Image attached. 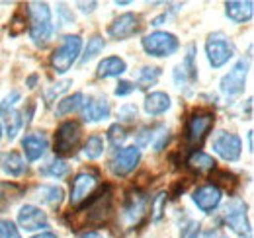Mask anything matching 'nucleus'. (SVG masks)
I'll list each match as a JSON object with an SVG mask.
<instances>
[{
    "mask_svg": "<svg viewBox=\"0 0 254 238\" xmlns=\"http://www.w3.org/2000/svg\"><path fill=\"white\" fill-rule=\"evenodd\" d=\"M28 16H30V35L37 47H43L49 43L53 35L51 24V10L45 2H30L28 4Z\"/></svg>",
    "mask_w": 254,
    "mask_h": 238,
    "instance_id": "nucleus-1",
    "label": "nucleus"
},
{
    "mask_svg": "<svg viewBox=\"0 0 254 238\" xmlns=\"http://www.w3.org/2000/svg\"><path fill=\"white\" fill-rule=\"evenodd\" d=\"M80 49H82V37L80 35H64L61 45L51 55L53 70L57 74H64L66 70H70V66L74 64V60L80 55Z\"/></svg>",
    "mask_w": 254,
    "mask_h": 238,
    "instance_id": "nucleus-2",
    "label": "nucleus"
},
{
    "mask_svg": "<svg viewBox=\"0 0 254 238\" xmlns=\"http://www.w3.org/2000/svg\"><path fill=\"white\" fill-rule=\"evenodd\" d=\"M205 53H207V60H209V64L213 68H221L223 64H227L229 60L233 59L235 45L225 33L215 31L205 41Z\"/></svg>",
    "mask_w": 254,
    "mask_h": 238,
    "instance_id": "nucleus-3",
    "label": "nucleus"
},
{
    "mask_svg": "<svg viewBox=\"0 0 254 238\" xmlns=\"http://www.w3.org/2000/svg\"><path fill=\"white\" fill-rule=\"evenodd\" d=\"M141 45L147 55L151 57H170L178 51L180 43L174 33L168 31H153L141 39Z\"/></svg>",
    "mask_w": 254,
    "mask_h": 238,
    "instance_id": "nucleus-4",
    "label": "nucleus"
},
{
    "mask_svg": "<svg viewBox=\"0 0 254 238\" xmlns=\"http://www.w3.org/2000/svg\"><path fill=\"white\" fill-rule=\"evenodd\" d=\"M227 227L237 235V237H249L251 235V223L247 217V205L243 199H231L225 211H223Z\"/></svg>",
    "mask_w": 254,
    "mask_h": 238,
    "instance_id": "nucleus-5",
    "label": "nucleus"
},
{
    "mask_svg": "<svg viewBox=\"0 0 254 238\" xmlns=\"http://www.w3.org/2000/svg\"><path fill=\"white\" fill-rule=\"evenodd\" d=\"M80 143V127L74 121H64L57 129L55 135V154L57 156H70L76 152V147Z\"/></svg>",
    "mask_w": 254,
    "mask_h": 238,
    "instance_id": "nucleus-6",
    "label": "nucleus"
},
{
    "mask_svg": "<svg viewBox=\"0 0 254 238\" xmlns=\"http://www.w3.org/2000/svg\"><path fill=\"white\" fill-rule=\"evenodd\" d=\"M215 123V116L209 112H195L191 114L186 123V141L190 145H197L205 139V135L211 131Z\"/></svg>",
    "mask_w": 254,
    "mask_h": 238,
    "instance_id": "nucleus-7",
    "label": "nucleus"
},
{
    "mask_svg": "<svg viewBox=\"0 0 254 238\" xmlns=\"http://www.w3.org/2000/svg\"><path fill=\"white\" fill-rule=\"evenodd\" d=\"M247 74H249V64H247V60H239V62L221 78V82H219L221 92L225 96H229V98L243 94V92H245V86H247Z\"/></svg>",
    "mask_w": 254,
    "mask_h": 238,
    "instance_id": "nucleus-8",
    "label": "nucleus"
},
{
    "mask_svg": "<svg viewBox=\"0 0 254 238\" xmlns=\"http://www.w3.org/2000/svg\"><path fill=\"white\" fill-rule=\"evenodd\" d=\"M213 150L221 156L227 162H235L241 158L243 152V141L239 135L235 133H227V131H219L213 139Z\"/></svg>",
    "mask_w": 254,
    "mask_h": 238,
    "instance_id": "nucleus-9",
    "label": "nucleus"
},
{
    "mask_svg": "<svg viewBox=\"0 0 254 238\" xmlns=\"http://www.w3.org/2000/svg\"><path fill=\"white\" fill-rule=\"evenodd\" d=\"M223 197L221 187L217 183H205V185H199L197 189H193L191 193V201L195 203V207L203 213H213L215 209L219 207Z\"/></svg>",
    "mask_w": 254,
    "mask_h": 238,
    "instance_id": "nucleus-10",
    "label": "nucleus"
},
{
    "mask_svg": "<svg viewBox=\"0 0 254 238\" xmlns=\"http://www.w3.org/2000/svg\"><path fill=\"white\" fill-rule=\"evenodd\" d=\"M96 183H98V174L96 172H80L76 174L72 183H70V203L72 205H80L84 201H88V195L94 191Z\"/></svg>",
    "mask_w": 254,
    "mask_h": 238,
    "instance_id": "nucleus-11",
    "label": "nucleus"
},
{
    "mask_svg": "<svg viewBox=\"0 0 254 238\" xmlns=\"http://www.w3.org/2000/svg\"><path fill=\"white\" fill-rule=\"evenodd\" d=\"M139 160H141V149H137L133 145V147H124V149L118 150L116 156L112 158V164L110 166H112V172L116 176L124 178V176L131 174L137 168Z\"/></svg>",
    "mask_w": 254,
    "mask_h": 238,
    "instance_id": "nucleus-12",
    "label": "nucleus"
},
{
    "mask_svg": "<svg viewBox=\"0 0 254 238\" xmlns=\"http://www.w3.org/2000/svg\"><path fill=\"white\" fill-rule=\"evenodd\" d=\"M18 225H20V229H24L28 233L49 229V221H47L45 211H41L35 205H24L18 211Z\"/></svg>",
    "mask_w": 254,
    "mask_h": 238,
    "instance_id": "nucleus-13",
    "label": "nucleus"
},
{
    "mask_svg": "<svg viewBox=\"0 0 254 238\" xmlns=\"http://www.w3.org/2000/svg\"><path fill=\"white\" fill-rule=\"evenodd\" d=\"M147 195L139 189H133L129 191L126 197V207H124V213H126V219L129 225H139L145 215H147Z\"/></svg>",
    "mask_w": 254,
    "mask_h": 238,
    "instance_id": "nucleus-14",
    "label": "nucleus"
},
{
    "mask_svg": "<svg viewBox=\"0 0 254 238\" xmlns=\"http://www.w3.org/2000/svg\"><path fill=\"white\" fill-rule=\"evenodd\" d=\"M139 28H141L139 16L133 14V12H127V14L118 16V18L110 24L108 33H110V37H114V39H127V37L135 35V33L139 31Z\"/></svg>",
    "mask_w": 254,
    "mask_h": 238,
    "instance_id": "nucleus-15",
    "label": "nucleus"
},
{
    "mask_svg": "<svg viewBox=\"0 0 254 238\" xmlns=\"http://www.w3.org/2000/svg\"><path fill=\"white\" fill-rule=\"evenodd\" d=\"M86 211H88V221L90 223H104L110 213H112V195H110V189H104L94 195L88 203H86Z\"/></svg>",
    "mask_w": 254,
    "mask_h": 238,
    "instance_id": "nucleus-16",
    "label": "nucleus"
},
{
    "mask_svg": "<svg viewBox=\"0 0 254 238\" xmlns=\"http://www.w3.org/2000/svg\"><path fill=\"white\" fill-rule=\"evenodd\" d=\"M110 102L106 96H96V98H88L84 104H82V119L84 121H104V119L110 118Z\"/></svg>",
    "mask_w": 254,
    "mask_h": 238,
    "instance_id": "nucleus-17",
    "label": "nucleus"
},
{
    "mask_svg": "<svg viewBox=\"0 0 254 238\" xmlns=\"http://www.w3.org/2000/svg\"><path fill=\"white\" fill-rule=\"evenodd\" d=\"M22 149H24V154L30 162H35L39 160L47 149H49V141L45 137V133L41 131H35V133H28L24 139H22Z\"/></svg>",
    "mask_w": 254,
    "mask_h": 238,
    "instance_id": "nucleus-18",
    "label": "nucleus"
},
{
    "mask_svg": "<svg viewBox=\"0 0 254 238\" xmlns=\"http://www.w3.org/2000/svg\"><path fill=\"white\" fill-rule=\"evenodd\" d=\"M143 108L149 116H162L170 110V96L164 92H151V94H147Z\"/></svg>",
    "mask_w": 254,
    "mask_h": 238,
    "instance_id": "nucleus-19",
    "label": "nucleus"
},
{
    "mask_svg": "<svg viewBox=\"0 0 254 238\" xmlns=\"http://www.w3.org/2000/svg\"><path fill=\"white\" fill-rule=\"evenodd\" d=\"M225 8H227L225 12H227L229 20H233L237 24L249 22L254 14V4L251 0H247V2H227Z\"/></svg>",
    "mask_w": 254,
    "mask_h": 238,
    "instance_id": "nucleus-20",
    "label": "nucleus"
},
{
    "mask_svg": "<svg viewBox=\"0 0 254 238\" xmlns=\"http://www.w3.org/2000/svg\"><path fill=\"white\" fill-rule=\"evenodd\" d=\"M0 166H2V170H4L8 176H12V178H18V176H22V174L26 172V162H24V158H22L18 152H14V150L4 152V154L0 156Z\"/></svg>",
    "mask_w": 254,
    "mask_h": 238,
    "instance_id": "nucleus-21",
    "label": "nucleus"
},
{
    "mask_svg": "<svg viewBox=\"0 0 254 238\" xmlns=\"http://www.w3.org/2000/svg\"><path fill=\"white\" fill-rule=\"evenodd\" d=\"M215 164L217 162L213 160V156H209L203 150H193L188 156V168H191L197 174H207V172L215 170Z\"/></svg>",
    "mask_w": 254,
    "mask_h": 238,
    "instance_id": "nucleus-22",
    "label": "nucleus"
},
{
    "mask_svg": "<svg viewBox=\"0 0 254 238\" xmlns=\"http://www.w3.org/2000/svg\"><path fill=\"white\" fill-rule=\"evenodd\" d=\"M127 70V64L124 59L120 57H106L98 64V76L100 78H114L120 76Z\"/></svg>",
    "mask_w": 254,
    "mask_h": 238,
    "instance_id": "nucleus-23",
    "label": "nucleus"
},
{
    "mask_svg": "<svg viewBox=\"0 0 254 238\" xmlns=\"http://www.w3.org/2000/svg\"><path fill=\"white\" fill-rule=\"evenodd\" d=\"M63 189L59 185H41L37 189V197L41 203H47V205H59L63 201Z\"/></svg>",
    "mask_w": 254,
    "mask_h": 238,
    "instance_id": "nucleus-24",
    "label": "nucleus"
},
{
    "mask_svg": "<svg viewBox=\"0 0 254 238\" xmlns=\"http://www.w3.org/2000/svg\"><path fill=\"white\" fill-rule=\"evenodd\" d=\"M82 104H84V94L82 92H76L72 96H66V98H63L57 104V116H68V114L80 110Z\"/></svg>",
    "mask_w": 254,
    "mask_h": 238,
    "instance_id": "nucleus-25",
    "label": "nucleus"
},
{
    "mask_svg": "<svg viewBox=\"0 0 254 238\" xmlns=\"http://www.w3.org/2000/svg\"><path fill=\"white\" fill-rule=\"evenodd\" d=\"M2 119H4V123H6V137H8L10 141H14V139L18 137L20 129L24 127L20 112H18V110H14V112H10V114L2 116Z\"/></svg>",
    "mask_w": 254,
    "mask_h": 238,
    "instance_id": "nucleus-26",
    "label": "nucleus"
},
{
    "mask_svg": "<svg viewBox=\"0 0 254 238\" xmlns=\"http://www.w3.org/2000/svg\"><path fill=\"white\" fill-rule=\"evenodd\" d=\"M102 152H104V141H102V137L100 135L88 137V141L84 143V156L90 158V160H96V158L102 156Z\"/></svg>",
    "mask_w": 254,
    "mask_h": 238,
    "instance_id": "nucleus-27",
    "label": "nucleus"
},
{
    "mask_svg": "<svg viewBox=\"0 0 254 238\" xmlns=\"http://www.w3.org/2000/svg\"><path fill=\"white\" fill-rule=\"evenodd\" d=\"M159 76H160L159 66H143V68L139 70V78H137V80H139L141 88H149V86L157 84Z\"/></svg>",
    "mask_w": 254,
    "mask_h": 238,
    "instance_id": "nucleus-28",
    "label": "nucleus"
},
{
    "mask_svg": "<svg viewBox=\"0 0 254 238\" xmlns=\"http://www.w3.org/2000/svg\"><path fill=\"white\" fill-rule=\"evenodd\" d=\"M68 164L61 160V158H55V160H51L43 170H41V174H45V176H53V178H63L68 174Z\"/></svg>",
    "mask_w": 254,
    "mask_h": 238,
    "instance_id": "nucleus-29",
    "label": "nucleus"
},
{
    "mask_svg": "<svg viewBox=\"0 0 254 238\" xmlns=\"http://www.w3.org/2000/svg\"><path fill=\"white\" fill-rule=\"evenodd\" d=\"M104 51V39L100 37V35H94V37H90L88 39V45H86V49H84V55L80 57L82 62H88V60H92L96 55H100Z\"/></svg>",
    "mask_w": 254,
    "mask_h": 238,
    "instance_id": "nucleus-30",
    "label": "nucleus"
},
{
    "mask_svg": "<svg viewBox=\"0 0 254 238\" xmlns=\"http://www.w3.org/2000/svg\"><path fill=\"white\" fill-rule=\"evenodd\" d=\"M127 139V131L124 125H120V123H116V125H112L110 129H108V141H110V145L112 147H122L124 143H126Z\"/></svg>",
    "mask_w": 254,
    "mask_h": 238,
    "instance_id": "nucleus-31",
    "label": "nucleus"
},
{
    "mask_svg": "<svg viewBox=\"0 0 254 238\" xmlns=\"http://www.w3.org/2000/svg\"><path fill=\"white\" fill-rule=\"evenodd\" d=\"M201 231V225L197 221H193L190 217H184L180 223V237L182 238H197Z\"/></svg>",
    "mask_w": 254,
    "mask_h": 238,
    "instance_id": "nucleus-32",
    "label": "nucleus"
},
{
    "mask_svg": "<svg viewBox=\"0 0 254 238\" xmlns=\"http://www.w3.org/2000/svg\"><path fill=\"white\" fill-rule=\"evenodd\" d=\"M193 57H195V45L191 43V45H188V49H186V57H184V60H182V68H184V72L190 76V80L193 82L195 78H197V68H195V64H193Z\"/></svg>",
    "mask_w": 254,
    "mask_h": 238,
    "instance_id": "nucleus-33",
    "label": "nucleus"
},
{
    "mask_svg": "<svg viewBox=\"0 0 254 238\" xmlns=\"http://www.w3.org/2000/svg\"><path fill=\"white\" fill-rule=\"evenodd\" d=\"M20 98H22V94H20L18 90H12V92L2 100V104H0V118L6 116V114H10V112H14L16 106H18V102H20Z\"/></svg>",
    "mask_w": 254,
    "mask_h": 238,
    "instance_id": "nucleus-34",
    "label": "nucleus"
},
{
    "mask_svg": "<svg viewBox=\"0 0 254 238\" xmlns=\"http://www.w3.org/2000/svg\"><path fill=\"white\" fill-rule=\"evenodd\" d=\"M166 193L164 191H160L155 195V199L151 201V211H153V221H160V217H162V213H164V207H166Z\"/></svg>",
    "mask_w": 254,
    "mask_h": 238,
    "instance_id": "nucleus-35",
    "label": "nucleus"
},
{
    "mask_svg": "<svg viewBox=\"0 0 254 238\" xmlns=\"http://www.w3.org/2000/svg\"><path fill=\"white\" fill-rule=\"evenodd\" d=\"M0 238H22L18 227L8 221V219H0Z\"/></svg>",
    "mask_w": 254,
    "mask_h": 238,
    "instance_id": "nucleus-36",
    "label": "nucleus"
},
{
    "mask_svg": "<svg viewBox=\"0 0 254 238\" xmlns=\"http://www.w3.org/2000/svg\"><path fill=\"white\" fill-rule=\"evenodd\" d=\"M155 137V131L151 127H143L137 135H135V143H137V149H143V147H149L151 141Z\"/></svg>",
    "mask_w": 254,
    "mask_h": 238,
    "instance_id": "nucleus-37",
    "label": "nucleus"
},
{
    "mask_svg": "<svg viewBox=\"0 0 254 238\" xmlns=\"http://www.w3.org/2000/svg\"><path fill=\"white\" fill-rule=\"evenodd\" d=\"M118 118L122 119V121H135V118H137V108H135L133 104L122 106V108L118 110Z\"/></svg>",
    "mask_w": 254,
    "mask_h": 238,
    "instance_id": "nucleus-38",
    "label": "nucleus"
},
{
    "mask_svg": "<svg viewBox=\"0 0 254 238\" xmlns=\"http://www.w3.org/2000/svg\"><path fill=\"white\" fill-rule=\"evenodd\" d=\"M174 82H176V86L182 90V88H186L188 86V82H191L190 80V76L184 72V68L178 64L176 68H174Z\"/></svg>",
    "mask_w": 254,
    "mask_h": 238,
    "instance_id": "nucleus-39",
    "label": "nucleus"
},
{
    "mask_svg": "<svg viewBox=\"0 0 254 238\" xmlns=\"http://www.w3.org/2000/svg\"><path fill=\"white\" fill-rule=\"evenodd\" d=\"M135 90H137V86H135L133 82L122 80V82H120V84L116 86V92H114V94H116L118 98H124V96H129V94H133Z\"/></svg>",
    "mask_w": 254,
    "mask_h": 238,
    "instance_id": "nucleus-40",
    "label": "nucleus"
},
{
    "mask_svg": "<svg viewBox=\"0 0 254 238\" xmlns=\"http://www.w3.org/2000/svg\"><path fill=\"white\" fill-rule=\"evenodd\" d=\"M68 86H70V80H64V82H59V84H55L53 88L49 90L47 94H45V98H47V104H51V102H53V98H55V96H59V94H63V92L68 88Z\"/></svg>",
    "mask_w": 254,
    "mask_h": 238,
    "instance_id": "nucleus-41",
    "label": "nucleus"
},
{
    "mask_svg": "<svg viewBox=\"0 0 254 238\" xmlns=\"http://www.w3.org/2000/svg\"><path fill=\"white\" fill-rule=\"evenodd\" d=\"M201 238H227V237H225V233L219 231V229H211V231H207Z\"/></svg>",
    "mask_w": 254,
    "mask_h": 238,
    "instance_id": "nucleus-42",
    "label": "nucleus"
},
{
    "mask_svg": "<svg viewBox=\"0 0 254 238\" xmlns=\"http://www.w3.org/2000/svg\"><path fill=\"white\" fill-rule=\"evenodd\" d=\"M78 6H80V10H82V12H92V10L96 8V2H90V4H86V2H80Z\"/></svg>",
    "mask_w": 254,
    "mask_h": 238,
    "instance_id": "nucleus-43",
    "label": "nucleus"
},
{
    "mask_svg": "<svg viewBox=\"0 0 254 238\" xmlns=\"http://www.w3.org/2000/svg\"><path fill=\"white\" fill-rule=\"evenodd\" d=\"M80 238H104L100 233H96V231H90V233H84Z\"/></svg>",
    "mask_w": 254,
    "mask_h": 238,
    "instance_id": "nucleus-44",
    "label": "nucleus"
},
{
    "mask_svg": "<svg viewBox=\"0 0 254 238\" xmlns=\"http://www.w3.org/2000/svg\"><path fill=\"white\" fill-rule=\"evenodd\" d=\"M32 238H57V235H53V233H39V235H35Z\"/></svg>",
    "mask_w": 254,
    "mask_h": 238,
    "instance_id": "nucleus-45",
    "label": "nucleus"
},
{
    "mask_svg": "<svg viewBox=\"0 0 254 238\" xmlns=\"http://www.w3.org/2000/svg\"><path fill=\"white\" fill-rule=\"evenodd\" d=\"M35 82H37V76H35V74L28 78V86H30V88H33V86H35Z\"/></svg>",
    "mask_w": 254,
    "mask_h": 238,
    "instance_id": "nucleus-46",
    "label": "nucleus"
},
{
    "mask_svg": "<svg viewBox=\"0 0 254 238\" xmlns=\"http://www.w3.org/2000/svg\"><path fill=\"white\" fill-rule=\"evenodd\" d=\"M253 131H249V150H251V152H253Z\"/></svg>",
    "mask_w": 254,
    "mask_h": 238,
    "instance_id": "nucleus-47",
    "label": "nucleus"
},
{
    "mask_svg": "<svg viewBox=\"0 0 254 238\" xmlns=\"http://www.w3.org/2000/svg\"><path fill=\"white\" fill-rule=\"evenodd\" d=\"M0 137H2V125H0Z\"/></svg>",
    "mask_w": 254,
    "mask_h": 238,
    "instance_id": "nucleus-48",
    "label": "nucleus"
}]
</instances>
